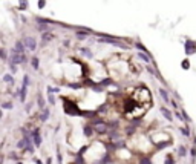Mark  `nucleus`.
I'll return each instance as SVG.
<instances>
[{
    "instance_id": "1",
    "label": "nucleus",
    "mask_w": 196,
    "mask_h": 164,
    "mask_svg": "<svg viewBox=\"0 0 196 164\" xmlns=\"http://www.w3.org/2000/svg\"><path fill=\"white\" fill-rule=\"evenodd\" d=\"M63 109H64V114H68V115H83L78 104L68 98H63Z\"/></svg>"
},
{
    "instance_id": "2",
    "label": "nucleus",
    "mask_w": 196,
    "mask_h": 164,
    "mask_svg": "<svg viewBox=\"0 0 196 164\" xmlns=\"http://www.w3.org/2000/svg\"><path fill=\"white\" fill-rule=\"evenodd\" d=\"M32 141H34L35 147H40V146H42V135H40V129H38V127L32 130Z\"/></svg>"
},
{
    "instance_id": "3",
    "label": "nucleus",
    "mask_w": 196,
    "mask_h": 164,
    "mask_svg": "<svg viewBox=\"0 0 196 164\" xmlns=\"http://www.w3.org/2000/svg\"><path fill=\"white\" fill-rule=\"evenodd\" d=\"M185 52L189 55L195 54L196 52V42H191V40H185Z\"/></svg>"
},
{
    "instance_id": "4",
    "label": "nucleus",
    "mask_w": 196,
    "mask_h": 164,
    "mask_svg": "<svg viewBox=\"0 0 196 164\" xmlns=\"http://www.w3.org/2000/svg\"><path fill=\"white\" fill-rule=\"evenodd\" d=\"M23 43H25V46L28 48L29 51H35V48H37V43H35V40L32 37H26L23 40Z\"/></svg>"
},
{
    "instance_id": "5",
    "label": "nucleus",
    "mask_w": 196,
    "mask_h": 164,
    "mask_svg": "<svg viewBox=\"0 0 196 164\" xmlns=\"http://www.w3.org/2000/svg\"><path fill=\"white\" fill-rule=\"evenodd\" d=\"M83 134L87 136V138H92L93 134H95V129H93L92 124H84L83 126Z\"/></svg>"
},
{
    "instance_id": "6",
    "label": "nucleus",
    "mask_w": 196,
    "mask_h": 164,
    "mask_svg": "<svg viewBox=\"0 0 196 164\" xmlns=\"http://www.w3.org/2000/svg\"><path fill=\"white\" fill-rule=\"evenodd\" d=\"M159 110H161V114L164 115V118L167 120V121H173V115H172V110H168L166 106H161L159 108Z\"/></svg>"
},
{
    "instance_id": "7",
    "label": "nucleus",
    "mask_w": 196,
    "mask_h": 164,
    "mask_svg": "<svg viewBox=\"0 0 196 164\" xmlns=\"http://www.w3.org/2000/svg\"><path fill=\"white\" fill-rule=\"evenodd\" d=\"M26 94H28V86H26V85H21V87H20V101H21V103H25Z\"/></svg>"
},
{
    "instance_id": "8",
    "label": "nucleus",
    "mask_w": 196,
    "mask_h": 164,
    "mask_svg": "<svg viewBox=\"0 0 196 164\" xmlns=\"http://www.w3.org/2000/svg\"><path fill=\"white\" fill-rule=\"evenodd\" d=\"M107 109H109V103L106 101L104 104H101L100 108H97V112H98V114H101V115H104L106 112H107Z\"/></svg>"
},
{
    "instance_id": "9",
    "label": "nucleus",
    "mask_w": 196,
    "mask_h": 164,
    "mask_svg": "<svg viewBox=\"0 0 196 164\" xmlns=\"http://www.w3.org/2000/svg\"><path fill=\"white\" fill-rule=\"evenodd\" d=\"M158 92H159V95L162 97V100L166 101L167 104H170V98H168V94H167V92L164 91V89H161V87H159V89H158Z\"/></svg>"
},
{
    "instance_id": "10",
    "label": "nucleus",
    "mask_w": 196,
    "mask_h": 164,
    "mask_svg": "<svg viewBox=\"0 0 196 164\" xmlns=\"http://www.w3.org/2000/svg\"><path fill=\"white\" fill-rule=\"evenodd\" d=\"M12 51L19 52V54H25V46L21 45V42H17V43H15V48H14Z\"/></svg>"
},
{
    "instance_id": "11",
    "label": "nucleus",
    "mask_w": 196,
    "mask_h": 164,
    "mask_svg": "<svg viewBox=\"0 0 196 164\" xmlns=\"http://www.w3.org/2000/svg\"><path fill=\"white\" fill-rule=\"evenodd\" d=\"M124 130H126V135H127V136H132V135L136 132V126H127Z\"/></svg>"
},
{
    "instance_id": "12",
    "label": "nucleus",
    "mask_w": 196,
    "mask_h": 164,
    "mask_svg": "<svg viewBox=\"0 0 196 164\" xmlns=\"http://www.w3.org/2000/svg\"><path fill=\"white\" fill-rule=\"evenodd\" d=\"M49 114H51V112H49V109L44 108L43 112H42V115H40V120H42V121H46V120L49 118Z\"/></svg>"
},
{
    "instance_id": "13",
    "label": "nucleus",
    "mask_w": 196,
    "mask_h": 164,
    "mask_svg": "<svg viewBox=\"0 0 196 164\" xmlns=\"http://www.w3.org/2000/svg\"><path fill=\"white\" fill-rule=\"evenodd\" d=\"M37 100H38V101H37V103H38V108H40V109H44V98H43L42 94L37 95Z\"/></svg>"
},
{
    "instance_id": "14",
    "label": "nucleus",
    "mask_w": 196,
    "mask_h": 164,
    "mask_svg": "<svg viewBox=\"0 0 196 164\" xmlns=\"http://www.w3.org/2000/svg\"><path fill=\"white\" fill-rule=\"evenodd\" d=\"M138 164H153V163H152V159H150V157H141Z\"/></svg>"
},
{
    "instance_id": "15",
    "label": "nucleus",
    "mask_w": 196,
    "mask_h": 164,
    "mask_svg": "<svg viewBox=\"0 0 196 164\" xmlns=\"http://www.w3.org/2000/svg\"><path fill=\"white\" fill-rule=\"evenodd\" d=\"M2 108H3V109H8V110H12V109H14V104L9 103V101H3V103H2Z\"/></svg>"
},
{
    "instance_id": "16",
    "label": "nucleus",
    "mask_w": 196,
    "mask_h": 164,
    "mask_svg": "<svg viewBox=\"0 0 196 164\" xmlns=\"http://www.w3.org/2000/svg\"><path fill=\"white\" fill-rule=\"evenodd\" d=\"M138 57H140L142 61H146V63H150V57H149V55L142 54V52H138Z\"/></svg>"
},
{
    "instance_id": "17",
    "label": "nucleus",
    "mask_w": 196,
    "mask_h": 164,
    "mask_svg": "<svg viewBox=\"0 0 196 164\" xmlns=\"http://www.w3.org/2000/svg\"><path fill=\"white\" fill-rule=\"evenodd\" d=\"M181 134L184 135V136H187V138H190V130H189V127H181Z\"/></svg>"
},
{
    "instance_id": "18",
    "label": "nucleus",
    "mask_w": 196,
    "mask_h": 164,
    "mask_svg": "<svg viewBox=\"0 0 196 164\" xmlns=\"http://www.w3.org/2000/svg\"><path fill=\"white\" fill-rule=\"evenodd\" d=\"M178 155H179V157H185L187 155V149L184 147V146H181V147L178 149Z\"/></svg>"
},
{
    "instance_id": "19",
    "label": "nucleus",
    "mask_w": 196,
    "mask_h": 164,
    "mask_svg": "<svg viewBox=\"0 0 196 164\" xmlns=\"http://www.w3.org/2000/svg\"><path fill=\"white\" fill-rule=\"evenodd\" d=\"M112 81H113V80L110 78V77H107V78L101 80V85H103V86H107V85H112Z\"/></svg>"
},
{
    "instance_id": "20",
    "label": "nucleus",
    "mask_w": 196,
    "mask_h": 164,
    "mask_svg": "<svg viewBox=\"0 0 196 164\" xmlns=\"http://www.w3.org/2000/svg\"><path fill=\"white\" fill-rule=\"evenodd\" d=\"M164 164H175V159H173V157H172L170 153L166 157V163H164Z\"/></svg>"
},
{
    "instance_id": "21",
    "label": "nucleus",
    "mask_w": 196,
    "mask_h": 164,
    "mask_svg": "<svg viewBox=\"0 0 196 164\" xmlns=\"http://www.w3.org/2000/svg\"><path fill=\"white\" fill-rule=\"evenodd\" d=\"M3 81H6V83H14V78H12V75L6 74L5 77H3Z\"/></svg>"
},
{
    "instance_id": "22",
    "label": "nucleus",
    "mask_w": 196,
    "mask_h": 164,
    "mask_svg": "<svg viewBox=\"0 0 196 164\" xmlns=\"http://www.w3.org/2000/svg\"><path fill=\"white\" fill-rule=\"evenodd\" d=\"M57 161H58V164H63V157H61V152L58 147H57Z\"/></svg>"
},
{
    "instance_id": "23",
    "label": "nucleus",
    "mask_w": 196,
    "mask_h": 164,
    "mask_svg": "<svg viewBox=\"0 0 196 164\" xmlns=\"http://www.w3.org/2000/svg\"><path fill=\"white\" fill-rule=\"evenodd\" d=\"M48 101L51 104H55V97H54V94H49L48 92Z\"/></svg>"
},
{
    "instance_id": "24",
    "label": "nucleus",
    "mask_w": 196,
    "mask_h": 164,
    "mask_svg": "<svg viewBox=\"0 0 196 164\" xmlns=\"http://www.w3.org/2000/svg\"><path fill=\"white\" fill-rule=\"evenodd\" d=\"M31 63H32V68H34V69H38V63H40L38 58H35V57H34V58L31 60Z\"/></svg>"
},
{
    "instance_id": "25",
    "label": "nucleus",
    "mask_w": 196,
    "mask_h": 164,
    "mask_svg": "<svg viewBox=\"0 0 196 164\" xmlns=\"http://www.w3.org/2000/svg\"><path fill=\"white\" fill-rule=\"evenodd\" d=\"M48 92H49V94H58L60 89H58V87H48Z\"/></svg>"
},
{
    "instance_id": "26",
    "label": "nucleus",
    "mask_w": 196,
    "mask_h": 164,
    "mask_svg": "<svg viewBox=\"0 0 196 164\" xmlns=\"http://www.w3.org/2000/svg\"><path fill=\"white\" fill-rule=\"evenodd\" d=\"M43 38L46 40V42H49L51 38H54V35H52V34H49V32H43Z\"/></svg>"
},
{
    "instance_id": "27",
    "label": "nucleus",
    "mask_w": 196,
    "mask_h": 164,
    "mask_svg": "<svg viewBox=\"0 0 196 164\" xmlns=\"http://www.w3.org/2000/svg\"><path fill=\"white\" fill-rule=\"evenodd\" d=\"M25 146H26V141H25V138H23V140H20L19 143H17V147H19V149H25Z\"/></svg>"
},
{
    "instance_id": "28",
    "label": "nucleus",
    "mask_w": 196,
    "mask_h": 164,
    "mask_svg": "<svg viewBox=\"0 0 196 164\" xmlns=\"http://www.w3.org/2000/svg\"><path fill=\"white\" fill-rule=\"evenodd\" d=\"M175 115H176V118H178V120H181V121H184V115H182V112H178V110H176V112H175Z\"/></svg>"
},
{
    "instance_id": "29",
    "label": "nucleus",
    "mask_w": 196,
    "mask_h": 164,
    "mask_svg": "<svg viewBox=\"0 0 196 164\" xmlns=\"http://www.w3.org/2000/svg\"><path fill=\"white\" fill-rule=\"evenodd\" d=\"M9 158H11V159H15V161H19V157H17V153H15V152L9 153Z\"/></svg>"
},
{
    "instance_id": "30",
    "label": "nucleus",
    "mask_w": 196,
    "mask_h": 164,
    "mask_svg": "<svg viewBox=\"0 0 196 164\" xmlns=\"http://www.w3.org/2000/svg\"><path fill=\"white\" fill-rule=\"evenodd\" d=\"M190 153H191V158L195 159V158H196V146H195L193 149H190Z\"/></svg>"
},
{
    "instance_id": "31",
    "label": "nucleus",
    "mask_w": 196,
    "mask_h": 164,
    "mask_svg": "<svg viewBox=\"0 0 196 164\" xmlns=\"http://www.w3.org/2000/svg\"><path fill=\"white\" fill-rule=\"evenodd\" d=\"M23 85H26V86L29 85V77H28V75H25V77H23Z\"/></svg>"
},
{
    "instance_id": "32",
    "label": "nucleus",
    "mask_w": 196,
    "mask_h": 164,
    "mask_svg": "<svg viewBox=\"0 0 196 164\" xmlns=\"http://www.w3.org/2000/svg\"><path fill=\"white\" fill-rule=\"evenodd\" d=\"M182 68H185V69L189 68V61H187V60H185V61H182Z\"/></svg>"
},
{
    "instance_id": "33",
    "label": "nucleus",
    "mask_w": 196,
    "mask_h": 164,
    "mask_svg": "<svg viewBox=\"0 0 196 164\" xmlns=\"http://www.w3.org/2000/svg\"><path fill=\"white\" fill-rule=\"evenodd\" d=\"M34 163H35V164H43L42 159H38V158H34Z\"/></svg>"
},
{
    "instance_id": "34",
    "label": "nucleus",
    "mask_w": 196,
    "mask_h": 164,
    "mask_svg": "<svg viewBox=\"0 0 196 164\" xmlns=\"http://www.w3.org/2000/svg\"><path fill=\"white\" fill-rule=\"evenodd\" d=\"M2 57H3V60H6V52H5V49H2Z\"/></svg>"
},
{
    "instance_id": "35",
    "label": "nucleus",
    "mask_w": 196,
    "mask_h": 164,
    "mask_svg": "<svg viewBox=\"0 0 196 164\" xmlns=\"http://www.w3.org/2000/svg\"><path fill=\"white\" fill-rule=\"evenodd\" d=\"M46 164H52V158H51V157L46 158Z\"/></svg>"
},
{
    "instance_id": "36",
    "label": "nucleus",
    "mask_w": 196,
    "mask_h": 164,
    "mask_svg": "<svg viewBox=\"0 0 196 164\" xmlns=\"http://www.w3.org/2000/svg\"><path fill=\"white\" fill-rule=\"evenodd\" d=\"M38 6H40V8H43V6H44V0H40V3H38Z\"/></svg>"
},
{
    "instance_id": "37",
    "label": "nucleus",
    "mask_w": 196,
    "mask_h": 164,
    "mask_svg": "<svg viewBox=\"0 0 196 164\" xmlns=\"http://www.w3.org/2000/svg\"><path fill=\"white\" fill-rule=\"evenodd\" d=\"M31 106H32V104H31V103H29V104H26V110H28V112H29V110H31Z\"/></svg>"
},
{
    "instance_id": "38",
    "label": "nucleus",
    "mask_w": 196,
    "mask_h": 164,
    "mask_svg": "<svg viewBox=\"0 0 196 164\" xmlns=\"http://www.w3.org/2000/svg\"><path fill=\"white\" fill-rule=\"evenodd\" d=\"M193 143H195V146H196V138H195V140H193Z\"/></svg>"
}]
</instances>
